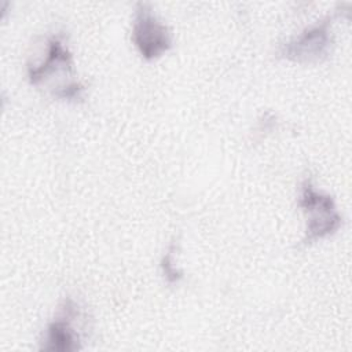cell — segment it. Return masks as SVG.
<instances>
[{
    "instance_id": "cell-1",
    "label": "cell",
    "mask_w": 352,
    "mask_h": 352,
    "mask_svg": "<svg viewBox=\"0 0 352 352\" xmlns=\"http://www.w3.org/2000/svg\"><path fill=\"white\" fill-rule=\"evenodd\" d=\"M297 205L307 217L302 245L324 239L340 230L342 217L337 210L333 197L318 191L311 180L302 182Z\"/></svg>"
},
{
    "instance_id": "cell-2",
    "label": "cell",
    "mask_w": 352,
    "mask_h": 352,
    "mask_svg": "<svg viewBox=\"0 0 352 352\" xmlns=\"http://www.w3.org/2000/svg\"><path fill=\"white\" fill-rule=\"evenodd\" d=\"M131 38L140 56L146 60L161 58L173 44L169 28L155 15L147 3H139L136 6Z\"/></svg>"
},
{
    "instance_id": "cell-3",
    "label": "cell",
    "mask_w": 352,
    "mask_h": 352,
    "mask_svg": "<svg viewBox=\"0 0 352 352\" xmlns=\"http://www.w3.org/2000/svg\"><path fill=\"white\" fill-rule=\"evenodd\" d=\"M331 16L311 25L300 34L282 44L279 55L287 60L297 63H315L326 59L333 47Z\"/></svg>"
},
{
    "instance_id": "cell-4",
    "label": "cell",
    "mask_w": 352,
    "mask_h": 352,
    "mask_svg": "<svg viewBox=\"0 0 352 352\" xmlns=\"http://www.w3.org/2000/svg\"><path fill=\"white\" fill-rule=\"evenodd\" d=\"M81 318L78 304L67 297L59 305L56 316L47 324L41 338V349L55 352H72L82 348L81 334L74 322Z\"/></svg>"
},
{
    "instance_id": "cell-5",
    "label": "cell",
    "mask_w": 352,
    "mask_h": 352,
    "mask_svg": "<svg viewBox=\"0 0 352 352\" xmlns=\"http://www.w3.org/2000/svg\"><path fill=\"white\" fill-rule=\"evenodd\" d=\"M73 74V56L65 44L63 34L56 33L47 41L45 55L36 63H29L28 78L32 85H41L56 77H70Z\"/></svg>"
}]
</instances>
